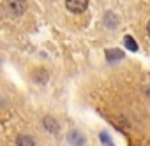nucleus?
Listing matches in <instances>:
<instances>
[{
  "label": "nucleus",
  "mask_w": 150,
  "mask_h": 146,
  "mask_svg": "<svg viewBox=\"0 0 150 146\" xmlns=\"http://www.w3.org/2000/svg\"><path fill=\"white\" fill-rule=\"evenodd\" d=\"M106 58H108L110 62H115V60L124 58V53H122L120 49H110V51H106Z\"/></svg>",
  "instance_id": "obj_4"
},
{
  "label": "nucleus",
  "mask_w": 150,
  "mask_h": 146,
  "mask_svg": "<svg viewBox=\"0 0 150 146\" xmlns=\"http://www.w3.org/2000/svg\"><path fill=\"white\" fill-rule=\"evenodd\" d=\"M7 9L13 16H21L27 11V0H7Z\"/></svg>",
  "instance_id": "obj_1"
},
{
  "label": "nucleus",
  "mask_w": 150,
  "mask_h": 146,
  "mask_svg": "<svg viewBox=\"0 0 150 146\" xmlns=\"http://www.w3.org/2000/svg\"><path fill=\"white\" fill-rule=\"evenodd\" d=\"M104 23H106L110 28H115V27H117V23H118V20H117V16H115L113 13H108V14H106V18H104Z\"/></svg>",
  "instance_id": "obj_7"
},
{
  "label": "nucleus",
  "mask_w": 150,
  "mask_h": 146,
  "mask_svg": "<svg viewBox=\"0 0 150 146\" xmlns=\"http://www.w3.org/2000/svg\"><path fill=\"white\" fill-rule=\"evenodd\" d=\"M146 32H148V35H150V21H148V25H146Z\"/></svg>",
  "instance_id": "obj_9"
},
{
  "label": "nucleus",
  "mask_w": 150,
  "mask_h": 146,
  "mask_svg": "<svg viewBox=\"0 0 150 146\" xmlns=\"http://www.w3.org/2000/svg\"><path fill=\"white\" fill-rule=\"evenodd\" d=\"M16 142H18V146H35V142L30 135H20Z\"/></svg>",
  "instance_id": "obj_5"
},
{
  "label": "nucleus",
  "mask_w": 150,
  "mask_h": 146,
  "mask_svg": "<svg viewBox=\"0 0 150 146\" xmlns=\"http://www.w3.org/2000/svg\"><path fill=\"white\" fill-rule=\"evenodd\" d=\"M87 6H88V0H65V7L74 14L83 13L87 9Z\"/></svg>",
  "instance_id": "obj_2"
},
{
  "label": "nucleus",
  "mask_w": 150,
  "mask_h": 146,
  "mask_svg": "<svg viewBox=\"0 0 150 146\" xmlns=\"http://www.w3.org/2000/svg\"><path fill=\"white\" fill-rule=\"evenodd\" d=\"M42 121H44V128H46V130H50L51 134H57V132H58L60 127H58V123L55 121V118H51V116H44Z\"/></svg>",
  "instance_id": "obj_3"
},
{
  "label": "nucleus",
  "mask_w": 150,
  "mask_h": 146,
  "mask_svg": "<svg viewBox=\"0 0 150 146\" xmlns=\"http://www.w3.org/2000/svg\"><path fill=\"white\" fill-rule=\"evenodd\" d=\"M124 42H125V48H127L129 51H138V42H136L131 35H125Z\"/></svg>",
  "instance_id": "obj_6"
},
{
  "label": "nucleus",
  "mask_w": 150,
  "mask_h": 146,
  "mask_svg": "<svg viewBox=\"0 0 150 146\" xmlns=\"http://www.w3.org/2000/svg\"><path fill=\"white\" fill-rule=\"evenodd\" d=\"M101 141H103V144H104V146H113V142H111L110 135H108V134H104V132L101 134Z\"/></svg>",
  "instance_id": "obj_8"
}]
</instances>
